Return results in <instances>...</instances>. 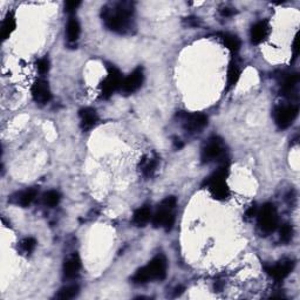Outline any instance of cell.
Wrapping results in <instances>:
<instances>
[{
    "label": "cell",
    "instance_id": "obj_1",
    "mask_svg": "<svg viewBox=\"0 0 300 300\" xmlns=\"http://www.w3.org/2000/svg\"><path fill=\"white\" fill-rule=\"evenodd\" d=\"M103 24L117 34H130L135 29L134 6L132 2L120 1L104 6L101 12Z\"/></svg>",
    "mask_w": 300,
    "mask_h": 300
},
{
    "label": "cell",
    "instance_id": "obj_2",
    "mask_svg": "<svg viewBox=\"0 0 300 300\" xmlns=\"http://www.w3.org/2000/svg\"><path fill=\"white\" fill-rule=\"evenodd\" d=\"M167 258L163 254H158L146 266L135 272V275L132 277V282L135 284H146L151 280H163L167 277Z\"/></svg>",
    "mask_w": 300,
    "mask_h": 300
},
{
    "label": "cell",
    "instance_id": "obj_3",
    "mask_svg": "<svg viewBox=\"0 0 300 300\" xmlns=\"http://www.w3.org/2000/svg\"><path fill=\"white\" fill-rule=\"evenodd\" d=\"M177 204L175 196H169L162 201L159 207L152 216V224L155 227H164L167 231H170L175 224L174 209Z\"/></svg>",
    "mask_w": 300,
    "mask_h": 300
},
{
    "label": "cell",
    "instance_id": "obj_4",
    "mask_svg": "<svg viewBox=\"0 0 300 300\" xmlns=\"http://www.w3.org/2000/svg\"><path fill=\"white\" fill-rule=\"evenodd\" d=\"M226 176L227 167L223 165L205 181V185L208 187L210 194L218 201L226 200L230 195V189L226 184Z\"/></svg>",
    "mask_w": 300,
    "mask_h": 300
},
{
    "label": "cell",
    "instance_id": "obj_5",
    "mask_svg": "<svg viewBox=\"0 0 300 300\" xmlns=\"http://www.w3.org/2000/svg\"><path fill=\"white\" fill-rule=\"evenodd\" d=\"M259 229L265 233H271L278 227V211L275 204L265 203L257 214Z\"/></svg>",
    "mask_w": 300,
    "mask_h": 300
},
{
    "label": "cell",
    "instance_id": "obj_6",
    "mask_svg": "<svg viewBox=\"0 0 300 300\" xmlns=\"http://www.w3.org/2000/svg\"><path fill=\"white\" fill-rule=\"evenodd\" d=\"M123 80L125 79H123L121 72L117 70L116 67L109 66L108 75L103 80V82L101 83V94H102L103 99H108L116 90L121 89Z\"/></svg>",
    "mask_w": 300,
    "mask_h": 300
},
{
    "label": "cell",
    "instance_id": "obj_7",
    "mask_svg": "<svg viewBox=\"0 0 300 300\" xmlns=\"http://www.w3.org/2000/svg\"><path fill=\"white\" fill-rule=\"evenodd\" d=\"M298 116V107L295 104H288V106H278L273 112L276 125L279 128L285 129L292 125L296 117Z\"/></svg>",
    "mask_w": 300,
    "mask_h": 300
},
{
    "label": "cell",
    "instance_id": "obj_8",
    "mask_svg": "<svg viewBox=\"0 0 300 300\" xmlns=\"http://www.w3.org/2000/svg\"><path fill=\"white\" fill-rule=\"evenodd\" d=\"M224 154V145L220 138H210L202 148L201 158L203 163H210L221 158Z\"/></svg>",
    "mask_w": 300,
    "mask_h": 300
},
{
    "label": "cell",
    "instance_id": "obj_9",
    "mask_svg": "<svg viewBox=\"0 0 300 300\" xmlns=\"http://www.w3.org/2000/svg\"><path fill=\"white\" fill-rule=\"evenodd\" d=\"M293 267H295V262L292 259H283L277 263L276 265L265 266V271L267 275L272 277L277 282H280L292 272Z\"/></svg>",
    "mask_w": 300,
    "mask_h": 300
},
{
    "label": "cell",
    "instance_id": "obj_10",
    "mask_svg": "<svg viewBox=\"0 0 300 300\" xmlns=\"http://www.w3.org/2000/svg\"><path fill=\"white\" fill-rule=\"evenodd\" d=\"M143 79H145V75H143V70L141 67L134 70L128 76L123 80L121 90L125 94H133L136 90H139L141 88L143 83Z\"/></svg>",
    "mask_w": 300,
    "mask_h": 300
},
{
    "label": "cell",
    "instance_id": "obj_11",
    "mask_svg": "<svg viewBox=\"0 0 300 300\" xmlns=\"http://www.w3.org/2000/svg\"><path fill=\"white\" fill-rule=\"evenodd\" d=\"M32 96L33 100L39 104H45L50 102L52 99V93L50 84L45 80H37L32 86Z\"/></svg>",
    "mask_w": 300,
    "mask_h": 300
},
{
    "label": "cell",
    "instance_id": "obj_12",
    "mask_svg": "<svg viewBox=\"0 0 300 300\" xmlns=\"http://www.w3.org/2000/svg\"><path fill=\"white\" fill-rule=\"evenodd\" d=\"M184 128L190 133H196L200 132L208 125V117L204 114L201 113H195L190 114V115H184L183 119Z\"/></svg>",
    "mask_w": 300,
    "mask_h": 300
},
{
    "label": "cell",
    "instance_id": "obj_13",
    "mask_svg": "<svg viewBox=\"0 0 300 300\" xmlns=\"http://www.w3.org/2000/svg\"><path fill=\"white\" fill-rule=\"evenodd\" d=\"M81 270V259L77 253H73L65 260L63 272L65 279H73L79 276Z\"/></svg>",
    "mask_w": 300,
    "mask_h": 300
},
{
    "label": "cell",
    "instance_id": "obj_14",
    "mask_svg": "<svg viewBox=\"0 0 300 300\" xmlns=\"http://www.w3.org/2000/svg\"><path fill=\"white\" fill-rule=\"evenodd\" d=\"M270 34V26L267 21H258L251 27V42L253 45H259L264 42Z\"/></svg>",
    "mask_w": 300,
    "mask_h": 300
},
{
    "label": "cell",
    "instance_id": "obj_15",
    "mask_svg": "<svg viewBox=\"0 0 300 300\" xmlns=\"http://www.w3.org/2000/svg\"><path fill=\"white\" fill-rule=\"evenodd\" d=\"M81 127L83 130L92 129L94 126L99 121V116L95 109L93 108H83L79 112Z\"/></svg>",
    "mask_w": 300,
    "mask_h": 300
},
{
    "label": "cell",
    "instance_id": "obj_16",
    "mask_svg": "<svg viewBox=\"0 0 300 300\" xmlns=\"http://www.w3.org/2000/svg\"><path fill=\"white\" fill-rule=\"evenodd\" d=\"M299 82V75L297 73L293 74H288L285 77H284L282 83H280V93L283 94L284 96H290L291 93H293V90L296 89L297 84Z\"/></svg>",
    "mask_w": 300,
    "mask_h": 300
},
{
    "label": "cell",
    "instance_id": "obj_17",
    "mask_svg": "<svg viewBox=\"0 0 300 300\" xmlns=\"http://www.w3.org/2000/svg\"><path fill=\"white\" fill-rule=\"evenodd\" d=\"M37 195H38V190L35 188L26 189V190L17 194V196L14 197L13 202H14L15 204L21 205V207H28V205L33 203Z\"/></svg>",
    "mask_w": 300,
    "mask_h": 300
},
{
    "label": "cell",
    "instance_id": "obj_18",
    "mask_svg": "<svg viewBox=\"0 0 300 300\" xmlns=\"http://www.w3.org/2000/svg\"><path fill=\"white\" fill-rule=\"evenodd\" d=\"M80 34H81L80 22L77 21V19L71 18L67 22V27H66V37L68 42L77 41Z\"/></svg>",
    "mask_w": 300,
    "mask_h": 300
},
{
    "label": "cell",
    "instance_id": "obj_19",
    "mask_svg": "<svg viewBox=\"0 0 300 300\" xmlns=\"http://www.w3.org/2000/svg\"><path fill=\"white\" fill-rule=\"evenodd\" d=\"M151 210H150L149 207H145L138 209L135 211L133 216V222L134 224H136L138 226H145V225L148 223V222L151 220Z\"/></svg>",
    "mask_w": 300,
    "mask_h": 300
},
{
    "label": "cell",
    "instance_id": "obj_20",
    "mask_svg": "<svg viewBox=\"0 0 300 300\" xmlns=\"http://www.w3.org/2000/svg\"><path fill=\"white\" fill-rule=\"evenodd\" d=\"M15 27H17V21H15V17L13 14V12L7 13L6 15L4 22H2V27H1V38L6 40V39L9 38L13 32H14Z\"/></svg>",
    "mask_w": 300,
    "mask_h": 300
},
{
    "label": "cell",
    "instance_id": "obj_21",
    "mask_svg": "<svg viewBox=\"0 0 300 300\" xmlns=\"http://www.w3.org/2000/svg\"><path fill=\"white\" fill-rule=\"evenodd\" d=\"M220 38L224 46L231 52H238L240 48V40L237 35L231 33H221Z\"/></svg>",
    "mask_w": 300,
    "mask_h": 300
},
{
    "label": "cell",
    "instance_id": "obj_22",
    "mask_svg": "<svg viewBox=\"0 0 300 300\" xmlns=\"http://www.w3.org/2000/svg\"><path fill=\"white\" fill-rule=\"evenodd\" d=\"M80 288L76 284H72V285L64 286L63 289L59 290V292L55 295L57 299H73L79 295Z\"/></svg>",
    "mask_w": 300,
    "mask_h": 300
},
{
    "label": "cell",
    "instance_id": "obj_23",
    "mask_svg": "<svg viewBox=\"0 0 300 300\" xmlns=\"http://www.w3.org/2000/svg\"><path fill=\"white\" fill-rule=\"evenodd\" d=\"M240 74H242V70H240L239 65L236 61H232L230 64L229 70H227V87L231 88L236 86L240 77Z\"/></svg>",
    "mask_w": 300,
    "mask_h": 300
},
{
    "label": "cell",
    "instance_id": "obj_24",
    "mask_svg": "<svg viewBox=\"0 0 300 300\" xmlns=\"http://www.w3.org/2000/svg\"><path fill=\"white\" fill-rule=\"evenodd\" d=\"M157 158H143L141 162V171L145 177L149 178L154 175L157 168Z\"/></svg>",
    "mask_w": 300,
    "mask_h": 300
},
{
    "label": "cell",
    "instance_id": "obj_25",
    "mask_svg": "<svg viewBox=\"0 0 300 300\" xmlns=\"http://www.w3.org/2000/svg\"><path fill=\"white\" fill-rule=\"evenodd\" d=\"M279 237H280V240H282L283 243H289L290 240H292V238H293L292 225H290L288 223L283 224L282 226H280V230H279Z\"/></svg>",
    "mask_w": 300,
    "mask_h": 300
},
{
    "label": "cell",
    "instance_id": "obj_26",
    "mask_svg": "<svg viewBox=\"0 0 300 300\" xmlns=\"http://www.w3.org/2000/svg\"><path fill=\"white\" fill-rule=\"evenodd\" d=\"M60 202V195H59L58 191L55 190H51L47 191L46 194L44 195V203L47 205V207L53 208L55 205L59 204Z\"/></svg>",
    "mask_w": 300,
    "mask_h": 300
},
{
    "label": "cell",
    "instance_id": "obj_27",
    "mask_svg": "<svg viewBox=\"0 0 300 300\" xmlns=\"http://www.w3.org/2000/svg\"><path fill=\"white\" fill-rule=\"evenodd\" d=\"M35 246H37V242H35L34 238H25V239H22L20 242V250L22 251L24 253H31L33 252Z\"/></svg>",
    "mask_w": 300,
    "mask_h": 300
},
{
    "label": "cell",
    "instance_id": "obj_28",
    "mask_svg": "<svg viewBox=\"0 0 300 300\" xmlns=\"http://www.w3.org/2000/svg\"><path fill=\"white\" fill-rule=\"evenodd\" d=\"M37 68L41 74L47 73L48 70H50V60H48V58L47 57L41 58L37 63Z\"/></svg>",
    "mask_w": 300,
    "mask_h": 300
},
{
    "label": "cell",
    "instance_id": "obj_29",
    "mask_svg": "<svg viewBox=\"0 0 300 300\" xmlns=\"http://www.w3.org/2000/svg\"><path fill=\"white\" fill-rule=\"evenodd\" d=\"M80 5V1H67L66 4H65V11L67 13H74L75 9L79 7Z\"/></svg>",
    "mask_w": 300,
    "mask_h": 300
},
{
    "label": "cell",
    "instance_id": "obj_30",
    "mask_svg": "<svg viewBox=\"0 0 300 300\" xmlns=\"http://www.w3.org/2000/svg\"><path fill=\"white\" fill-rule=\"evenodd\" d=\"M292 52H293V59H296L297 57H298V54H299V37H298V33L296 34L295 40H293Z\"/></svg>",
    "mask_w": 300,
    "mask_h": 300
},
{
    "label": "cell",
    "instance_id": "obj_31",
    "mask_svg": "<svg viewBox=\"0 0 300 300\" xmlns=\"http://www.w3.org/2000/svg\"><path fill=\"white\" fill-rule=\"evenodd\" d=\"M220 13H221L222 17L229 18V17H232L234 13H236V11H234L233 8H230V7H223L222 9H220Z\"/></svg>",
    "mask_w": 300,
    "mask_h": 300
},
{
    "label": "cell",
    "instance_id": "obj_32",
    "mask_svg": "<svg viewBox=\"0 0 300 300\" xmlns=\"http://www.w3.org/2000/svg\"><path fill=\"white\" fill-rule=\"evenodd\" d=\"M257 214V209H256V207H254V205H251V207L249 208V210L246 211V217H249V218H251L253 216V215H256Z\"/></svg>",
    "mask_w": 300,
    "mask_h": 300
},
{
    "label": "cell",
    "instance_id": "obj_33",
    "mask_svg": "<svg viewBox=\"0 0 300 300\" xmlns=\"http://www.w3.org/2000/svg\"><path fill=\"white\" fill-rule=\"evenodd\" d=\"M187 24L190 26H197L198 25L197 18H187Z\"/></svg>",
    "mask_w": 300,
    "mask_h": 300
}]
</instances>
